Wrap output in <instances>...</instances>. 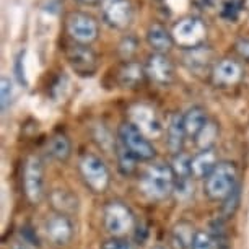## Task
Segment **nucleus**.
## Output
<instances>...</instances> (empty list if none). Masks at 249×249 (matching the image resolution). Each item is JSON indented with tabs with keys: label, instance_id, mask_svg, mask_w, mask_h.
Returning a JSON list of instances; mask_svg holds the SVG:
<instances>
[{
	"label": "nucleus",
	"instance_id": "1",
	"mask_svg": "<svg viewBox=\"0 0 249 249\" xmlns=\"http://www.w3.org/2000/svg\"><path fill=\"white\" fill-rule=\"evenodd\" d=\"M140 191L150 200L160 202L168 199L176 189V176L171 164L155 163L142 173L140 176Z\"/></svg>",
	"mask_w": 249,
	"mask_h": 249
},
{
	"label": "nucleus",
	"instance_id": "2",
	"mask_svg": "<svg viewBox=\"0 0 249 249\" xmlns=\"http://www.w3.org/2000/svg\"><path fill=\"white\" fill-rule=\"evenodd\" d=\"M238 184V168L233 161H220L204 179V194L212 202H225Z\"/></svg>",
	"mask_w": 249,
	"mask_h": 249
},
{
	"label": "nucleus",
	"instance_id": "3",
	"mask_svg": "<svg viewBox=\"0 0 249 249\" xmlns=\"http://www.w3.org/2000/svg\"><path fill=\"white\" fill-rule=\"evenodd\" d=\"M78 173L83 184L93 194H103L111 186V173L101 157L95 153H83L78 160Z\"/></svg>",
	"mask_w": 249,
	"mask_h": 249
},
{
	"label": "nucleus",
	"instance_id": "4",
	"mask_svg": "<svg viewBox=\"0 0 249 249\" xmlns=\"http://www.w3.org/2000/svg\"><path fill=\"white\" fill-rule=\"evenodd\" d=\"M103 225L111 238H125L137 225L132 209L122 200H111L103 209Z\"/></svg>",
	"mask_w": 249,
	"mask_h": 249
},
{
	"label": "nucleus",
	"instance_id": "5",
	"mask_svg": "<svg viewBox=\"0 0 249 249\" xmlns=\"http://www.w3.org/2000/svg\"><path fill=\"white\" fill-rule=\"evenodd\" d=\"M23 194L31 205L41 204L44 199V164L37 155H30L23 164L21 175Z\"/></svg>",
	"mask_w": 249,
	"mask_h": 249
},
{
	"label": "nucleus",
	"instance_id": "6",
	"mask_svg": "<svg viewBox=\"0 0 249 249\" xmlns=\"http://www.w3.org/2000/svg\"><path fill=\"white\" fill-rule=\"evenodd\" d=\"M117 140L134 155L139 161H152L157 157V150L150 139L130 121L122 122L117 129Z\"/></svg>",
	"mask_w": 249,
	"mask_h": 249
},
{
	"label": "nucleus",
	"instance_id": "7",
	"mask_svg": "<svg viewBox=\"0 0 249 249\" xmlns=\"http://www.w3.org/2000/svg\"><path fill=\"white\" fill-rule=\"evenodd\" d=\"M65 59L73 72L83 78L93 77L98 70V57L88 44H69L65 49Z\"/></svg>",
	"mask_w": 249,
	"mask_h": 249
},
{
	"label": "nucleus",
	"instance_id": "8",
	"mask_svg": "<svg viewBox=\"0 0 249 249\" xmlns=\"http://www.w3.org/2000/svg\"><path fill=\"white\" fill-rule=\"evenodd\" d=\"M173 39L178 46L186 49H194L204 43L205 39V26L199 18H184L173 30Z\"/></svg>",
	"mask_w": 249,
	"mask_h": 249
},
{
	"label": "nucleus",
	"instance_id": "9",
	"mask_svg": "<svg viewBox=\"0 0 249 249\" xmlns=\"http://www.w3.org/2000/svg\"><path fill=\"white\" fill-rule=\"evenodd\" d=\"M44 233L46 238L49 239L54 246H67V244L72 241L73 234H75V228H73V222L69 215H62V213H54L46 220L44 223Z\"/></svg>",
	"mask_w": 249,
	"mask_h": 249
},
{
	"label": "nucleus",
	"instance_id": "10",
	"mask_svg": "<svg viewBox=\"0 0 249 249\" xmlns=\"http://www.w3.org/2000/svg\"><path fill=\"white\" fill-rule=\"evenodd\" d=\"M67 31L75 43L90 44L98 36V25L87 13H72L67 18Z\"/></svg>",
	"mask_w": 249,
	"mask_h": 249
},
{
	"label": "nucleus",
	"instance_id": "11",
	"mask_svg": "<svg viewBox=\"0 0 249 249\" xmlns=\"http://www.w3.org/2000/svg\"><path fill=\"white\" fill-rule=\"evenodd\" d=\"M145 72H147V77L152 80V82L158 83L161 87L170 85L175 78V67H173V62L166 57L164 54H158L155 53L147 59L145 62Z\"/></svg>",
	"mask_w": 249,
	"mask_h": 249
},
{
	"label": "nucleus",
	"instance_id": "12",
	"mask_svg": "<svg viewBox=\"0 0 249 249\" xmlns=\"http://www.w3.org/2000/svg\"><path fill=\"white\" fill-rule=\"evenodd\" d=\"M130 122L135 124L147 137H158L163 132L161 121L157 112L145 105H137L130 109Z\"/></svg>",
	"mask_w": 249,
	"mask_h": 249
},
{
	"label": "nucleus",
	"instance_id": "13",
	"mask_svg": "<svg viewBox=\"0 0 249 249\" xmlns=\"http://www.w3.org/2000/svg\"><path fill=\"white\" fill-rule=\"evenodd\" d=\"M105 20L116 30H124L132 20V3L130 0H107L105 5Z\"/></svg>",
	"mask_w": 249,
	"mask_h": 249
},
{
	"label": "nucleus",
	"instance_id": "14",
	"mask_svg": "<svg viewBox=\"0 0 249 249\" xmlns=\"http://www.w3.org/2000/svg\"><path fill=\"white\" fill-rule=\"evenodd\" d=\"M243 77V70L236 60L231 59H223L215 65L212 78L213 83L218 87H233L241 80Z\"/></svg>",
	"mask_w": 249,
	"mask_h": 249
},
{
	"label": "nucleus",
	"instance_id": "15",
	"mask_svg": "<svg viewBox=\"0 0 249 249\" xmlns=\"http://www.w3.org/2000/svg\"><path fill=\"white\" fill-rule=\"evenodd\" d=\"M220 163L218 155L215 148L199 150L194 157H191V173L194 179H205L210 175L215 166Z\"/></svg>",
	"mask_w": 249,
	"mask_h": 249
},
{
	"label": "nucleus",
	"instance_id": "16",
	"mask_svg": "<svg viewBox=\"0 0 249 249\" xmlns=\"http://www.w3.org/2000/svg\"><path fill=\"white\" fill-rule=\"evenodd\" d=\"M187 139L184 121H182L181 112H175L170 117V122L166 125V147L173 155H178L184 148V142Z\"/></svg>",
	"mask_w": 249,
	"mask_h": 249
},
{
	"label": "nucleus",
	"instance_id": "17",
	"mask_svg": "<svg viewBox=\"0 0 249 249\" xmlns=\"http://www.w3.org/2000/svg\"><path fill=\"white\" fill-rule=\"evenodd\" d=\"M49 204L53 207L55 213L62 215H73L78 212L80 209V200L78 197L73 194L70 189H54L49 194Z\"/></svg>",
	"mask_w": 249,
	"mask_h": 249
},
{
	"label": "nucleus",
	"instance_id": "18",
	"mask_svg": "<svg viewBox=\"0 0 249 249\" xmlns=\"http://www.w3.org/2000/svg\"><path fill=\"white\" fill-rule=\"evenodd\" d=\"M147 72L145 67L134 60H125L117 70V83L122 88H137L145 82Z\"/></svg>",
	"mask_w": 249,
	"mask_h": 249
},
{
	"label": "nucleus",
	"instance_id": "19",
	"mask_svg": "<svg viewBox=\"0 0 249 249\" xmlns=\"http://www.w3.org/2000/svg\"><path fill=\"white\" fill-rule=\"evenodd\" d=\"M182 121H184V129L187 134V139L196 140L202 130L205 129V125L209 124V116L207 111L200 106H192L189 107L184 114H182Z\"/></svg>",
	"mask_w": 249,
	"mask_h": 249
},
{
	"label": "nucleus",
	"instance_id": "20",
	"mask_svg": "<svg viewBox=\"0 0 249 249\" xmlns=\"http://www.w3.org/2000/svg\"><path fill=\"white\" fill-rule=\"evenodd\" d=\"M197 230L194 225L186 220L178 222L170 231V246L171 249H191Z\"/></svg>",
	"mask_w": 249,
	"mask_h": 249
},
{
	"label": "nucleus",
	"instance_id": "21",
	"mask_svg": "<svg viewBox=\"0 0 249 249\" xmlns=\"http://www.w3.org/2000/svg\"><path fill=\"white\" fill-rule=\"evenodd\" d=\"M147 43L155 53L164 54L173 48L175 39H173V35L166 28H163L161 25H152L147 31Z\"/></svg>",
	"mask_w": 249,
	"mask_h": 249
},
{
	"label": "nucleus",
	"instance_id": "22",
	"mask_svg": "<svg viewBox=\"0 0 249 249\" xmlns=\"http://www.w3.org/2000/svg\"><path fill=\"white\" fill-rule=\"evenodd\" d=\"M48 152L54 160H57L60 163H65L72 157V143H70V140L65 134L62 132L54 134L53 137L49 139Z\"/></svg>",
	"mask_w": 249,
	"mask_h": 249
},
{
	"label": "nucleus",
	"instance_id": "23",
	"mask_svg": "<svg viewBox=\"0 0 249 249\" xmlns=\"http://www.w3.org/2000/svg\"><path fill=\"white\" fill-rule=\"evenodd\" d=\"M116 157H117V168L124 176H132L137 171L139 160L122 145L119 140H116Z\"/></svg>",
	"mask_w": 249,
	"mask_h": 249
},
{
	"label": "nucleus",
	"instance_id": "24",
	"mask_svg": "<svg viewBox=\"0 0 249 249\" xmlns=\"http://www.w3.org/2000/svg\"><path fill=\"white\" fill-rule=\"evenodd\" d=\"M173 173L176 176V181H187V179H194L191 173V157L186 155L184 152L173 155V161H171Z\"/></svg>",
	"mask_w": 249,
	"mask_h": 249
},
{
	"label": "nucleus",
	"instance_id": "25",
	"mask_svg": "<svg viewBox=\"0 0 249 249\" xmlns=\"http://www.w3.org/2000/svg\"><path fill=\"white\" fill-rule=\"evenodd\" d=\"M218 139V127L213 122H209L205 125V129L196 137V143L199 150H207V148H213L215 142Z\"/></svg>",
	"mask_w": 249,
	"mask_h": 249
},
{
	"label": "nucleus",
	"instance_id": "26",
	"mask_svg": "<svg viewBox=\"0 0 249 249\" xmlns=\"http://www.w3.org/2000/svg\"><path fill=\"white\" fill-rule=\"evenodd\" d=\"M217 248L218 244L215 241L212 233L205 231V230H197L191 249H217Z\"/></svg>",
	"mask_w": 249,
	"mask_h": 249
},
{
	"label": "nucleus",
	"instance_id": "27",
	"mask_svg": "<svg viewBox=\"0 0 249 249\" xmlns=\"http://www.w3.org/2000/svg\"><path fill=\"white\" fill-rule=\"evenodd\" d=\"M13 98V85L12 80L8 77H2L0 80V106H2V111L5 112L8 109Z\"/></svg>",
	"mask_w": 249,
	"mask_h": 249
},
{
	"label": "nucleus",
	"instance_id": "28",
	"mask_svg": "<svg viewBox=\"0 0 249 249\" xmlns=\"http://www.w3.org/2000/svg\"><path fill=\"white\" fill-rule=\"evenodd\" d=\"M101 249H137V246L127 238H109L103 243Z\"/></svg>",
	"mask_w": 249,
	"mask_h": 249
},
{
	"label": "nucleus",
	"instance_id": "29",
	"mask_svg": "<svg viewBox=\"0 0 249 249\" xmlns=\"http://www.w3.org/2000/svg\"><path fill=\"white\" fill-rule=\"evenodd\" d=\"M239 12H241V5H239V2L236 0H230L223 5V10H222V17L227 18L230 21H234L239 15Z\"/></svg>",
	"mask_w": 249,
	"mask_h": 249
},
{
	"label": "nucleus",
	"instance_id": "30",
	"mask_svg": "<svg viewBox=\"0 0 249 249\" xmlns=\"http://www.w3.org/2000/svg\"><path fill=\"white\" fill-rule=\"evenodd\" d=\"M238 202H239V186L234 189V192L231 196L228 197L227 200H225L223 204V217H231L234 213V210H236L238 207Z\"/></svg>",
	"mask_w": 249,
	"mask_h": 249
},
{
	"label": "nucleus",
	"instance_id": "31",
	"mask_svg": "<svg viewBox=\"0 0 249 249\" xmlns=\"http://www.w3.org/2000/svg\"><path fill=\"white\" fill-rule=\"evenodd\" d=\"M25 53H20L18 54V57L15 59V77L18 82L21 83V85H28V82H26V75H25Z\"/></svg>",
	"mask_w": 249,
	"mask_h": 249
},
{
	"label": "nucleus",
	"instance_id": "32",
	"mask_svg": "<svg viewBox=\"0 0 249 249\" xmlns=\"http://www.w3.org/2000/svg\"><path fill=\"white\" fill-rule=\"evenodd\" d=\"M135 49H137V44H135V41L132 39V37H127V39H124V43L121 44V54L124 59L130 60V55H132L135 53Z\"/></svg>",
	"mask_w": 249,
	"mask_h": 249
},
{
	"label": "nucleus",
	"instance_id": "33",
	"mask_svg": "<svg viewBox=\"0 0 249 249\" xmlns=\"http://www.w3.org/2000/svg\"><path fill=\"white\" fill-rule=\"evenodd\" d=\"M234 48H236V53L239 54V57H243L244 60L249 62V39H239L238 43L234 44Z\"/></svg>",
	"mask_w": 249,
	"mask_h": 249
},
{
	"label": "nucleus",
	"instance_id": "34",
	"mask_svg": "<svg viewBox=\"0 0 249 249\" xmlns=\"http://www.w3.org/2000/svg\"><path fill=\"white\" fill-rule=\"evenodd\" d=\"M10 249H36V246H33V244L23 241V239H21V241H15V243H13Z\"/></svg>",
	"mask_w": 249,
	"mask_h": 249
},
{
	"label": "nucleus",
	"instance_id": "35",
	"mask_svg": "<svg viewBox=\"0 0 249 249\" xmlns=\"http://www.w3.org/2000/svg\"><path fill=\"white\" fill-rule=\"evenodd\" d=\"M78 3H82V5H88V7H93V5H98L100 3V0H77Z\"/></svg>",
	"mask_w": 249,
	"mask_h": 249
},
{
	"label": "nucleus",
	"instance_id": "36",
	"mask_svg": "<svg viewBox=\"0 0 249 249\" xmlns=\"http://www.w3.org/2000/svg\"><path fill=\"white\" fill-rule=\"evenodd\" d=\"M153 249H163V248H153Z\"/></svg>",
	"mask_w": 249,
	"mask_h": 249
}]
</instances>
